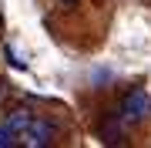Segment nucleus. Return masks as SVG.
Here are the masks:
<instances>
[{"label":"nucleus","mask_w":151,"mask_h":148,"mask_svg":"<svg viewBox=\"0 0 151 148\" xmlns=\"http://www.w3.org/2000/svg\"><path fill=\"white\" fill-rule=\"evenodd\" d=\"M151 115V98H148V91L145 88H134V91H128L121 98V104H118V118L121 125H141Z\"/></svg>","instance_id":"obj_1"},{"label":"nucleus","mask_w":151,"mask_h":148,"mask_svg":"<svg viewBox=\"0 0 151 148\" xmlns=\"http://www.w3.org/2000/svg\"><path fill=\"white\" fill-rule=\"evenodd\" d=\"M54 142H57V128L47 118H30L17 135V145H24V148H47Z\"/></svg>","instance_id":"obj_2"},{"label":"nucleus","mask_w":151,"mask_h":148,"mask_svg":"<svg viewBox=\"0 0 151 148\" xmlns=\"http://www.w3.org/2000/svg\"><path fill=\"white\" fill-rule=\"evenodd\" d=\"M30 118H34V115H30V111H27V108H14V111H10V115H7L4 121H7V125H10V128H14V131H17V135H20V128H24V125H27V121H30Z\"/></svg>","instance_id":"obj_3"},{"label":"nucleus","mask_w":151,"mask_h":148,"mask_svg":"<svg viewBox=\"0 0 151 148\" xmlns=\"http://www.w3.org/2000/svg\"><path fill=\"white\" fill-rule=\"evenodd\" d=\"M14 145H17V131L7 121H0V148H14Z\"/></svg>","instance_id":"obj_4"},{"label":"nucleus","mask_w":151,"mask_h":148,"mask_svg":"<svg viewBox=\"0 0 151 148\" xmlns=\"http://www.w3.org/2000/svg\"><path fill=\"white\" fill-rule=\"evenodd\" d=\"M57 4H60V7H77L81 0H57Z\"/></svg>","instance_id":"obj_5"}]
</instances>
